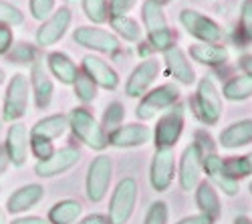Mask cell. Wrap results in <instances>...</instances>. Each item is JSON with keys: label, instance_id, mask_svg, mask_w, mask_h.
Returning <instances> with one entry per match:
<instances>
[{"label": "cell", "instance_id": "d6a6232c", "mask_svg": "<svg viewBox=\"0 0 252 224\" xmlns=\"http://www.w3.org/2000/svg\"><path fill=\"white\" fill-rule=\"evenodd\" d=\"M73 85H75V95L83 101V103H89V101H93L97 97V85L85 73H79V77Z\"/></svg>", "mask_w": 252, "mask_h": 224}, {"label": "cell", "instance_id": "5bb4252c", "mask_svg": "<svg viewBox=\"0 0 252 224\" xmlns=\"http://www.w3.org/2000/svg\"><path fill=\"white\" fill-rule=\"evenodd\" d=\"M27 103H29V83L25 75H14L8 91H6V99H4V119L14 121L18 117H23L27 111Z\"/></svg>", "mask_w": 252, "mask_h": 224}, {"label": "cell", "instance_id": "1f68e13d", "mask_svg": "<svg viewBox=\"0 0 252 224\" xmlns=\"http://www.w3.org/2000/svg\"><path fill=\"white\" fill-rule=\"evenodd\" d=\"M224 161H226V168H228L230 176L234 180H240V178H246L252 174V154L240 156V158H230Z\"/></svg>", "mask_w": 252, "mask_h": 224}, {"label": "cell", "instance_id": "cb8c5ba5", "mask_svg": "<svg viewBox=\"0 0 252 224\" xmlns=\"http://www.w3.org/2000/svg\"><path fill=\"white\" fill-rule=\"evenodd\" d=\"M43 194H45V188L38 186V184H29V186L18 188V190L8 198V210H10L12 214L25 212V210L32 208L36 202L43 198Z\"/></svg>", "mask_w": 252, "mask_h": 224}, {"label": "cell", "instance_id": "f907efd6", "mask_svg": "<svg viewBox=\"0 0 252 224\" xmlns=\"http://www.w3.org/2000/svg\"><path fill=\"white\" fill-rule=\"evenodd\" d=\"M0 224H6V216H4L2 210H0Z\"/></svg>", "mask_w": 252, "mask_h": 224}, {"label": "cell", "instance_id": "4fadbf2b", "mask_svg": "<svg viewBox=\"0 0 252 224\" xmlns=\"http://www.w3.org/2000/svg\"><path fill=\"white\" fill-rule=\"evenodd\" d=\"M73 38L77 40V45L85 47V49H93L97 53H115L121 47L119 38L113 32L103 31V29H93V27L77 29Z\"/></svg>", "mask_w": 252, "mask_h": 224}, {"label": "cell", "instance_id": "4dcf8cb0", "mask_svg": "<svg viewBox=\"0 0 252 224\" xmlns=\"http://www.w3.org/2000/svg\"><path fill=\"white\" fill-rule=\"evenodd\" d=\"M83 10H85L87 18L93 23L101 25L109 18V6L107 0H83Z\"/></svg>", "mask_w": 252, "mask_h": 224}, {"label": "cell", "instance_id": "7bdbcfd3", "mask_svg": "<svg viewBox=\"0 0 252 224\" xmlns=\"http://www.w3.org/2000/svg\"><path fill=\"white\" fill-rule=\"evenodd\" d=\"M176 224H214V222L210 220L208 216H204V214H192V216H184V218H180Z\"/></svg>", "mask_w": 252, "mask_h": 224}, {"label": "cell", "instance_id": "52a82bcc", "mask_svg": "<svg viewBox=\"0 0 252 224\" xmlns=\"http://www.w3.org/2000/svg\"><path fill=\"white\" fill-rule=\"evenodd\" d=\"M196 107H198V115L206 126H216L222 111H224V103L218 87L214 85V81L210 77L200 79L198 89H196Z\"/></svg>", "mask_w": 252, "mask_h": 224}, {"label": "cell", "instance_id": "74e56055", "mask_svg": "<svg viewBox=\"0 0 252 224\" xmlns=\"http://www.w3.org/2000/svg\"><path fill=\"white\" fill-rule=\"evenodd\" d=\"M0 23L4 25H20L23 23V12H20L16 6L0 2Z\"/></svg>", "mask_w": 252, "mask_h": 224}, {"label": "cell", "instance_id": "8fae6325", "mask_svg": "<svg viewBox=\"0 0 252 224\" xmlns=\"http://www.w3.org/2000/svg\"><path fill=\"white\" fill-rule=\"evenodd\" d=\"M176 178L174 150H156L150 166V184L156 192H167Z\"/></svg>", "mask_w": 252, "mask_h": 224}, {"label": "cell", "instance_id": "f35d334b", "mask_svg": "<svg viewBox=\"0 0 252 224\" xmlns=\"http://www.w3.org/2000/svg\"><path fill=\"white\" fill-rule=\"evenodd\" d=\"M55 8V0H31V12L36 20H47Z\"/></svg>", "mask_w": 252, "mask_h": 224}, {"label": "cell", "instance_id": "d590c367", "mask_svg": "<svg viewBox=\"0 0 252 224\" xmlns=\"http://www.w3.org/2000/svg\"><path fill=\"white\" fill-rule=\"evenodd\" d=\"M123 117H125V109H123V105L119 103V101H113V103L107 105V109H105V113H103V126L115 129V128L121 126Z\"/></svg>", "mask_w": 252, "mask_h": 224}, {"label": "cell", "instance_id": "83f0119b", "mask_svg": "<svg viewBox=\"0 0 252 224\" xmlns=\"http://www.w3.org/2000/svg\"><path fill=\"white\" fill-rule=\"evenodd\" d=\"M83 212L81 202L77 200H61L51 208L49 222L51 224H73Z\"/></svg>", "mask_w": 252, "mask_h": 224}, {"label": "cell", "instance_id": "ba28073f", "mask_svg": "<svg viewBox=\"0 0 252 224\" xmlns=\"http://www.w3.org/2000/svg\"><path fill=\"white\" fill-rule=\"evenodd\" d=\"M111 176H113V164L109 156H97L91 164H89V172H87V198L91 202H101L109 192V184H111Z\"/></svg>", "mask_w": 252, "mask_h": 224}, {"label": "cell", "instance_id": "7a4b0ae2", "mask_svg": "<svg viewBox=\"0 0 252 224\" xmlns=\"http://www.w3.org/2000/svg\"><path fill=\"white\" fill-rule=\"evenodd\" d=\"M184 126H186V107L182 103H176L170 109H165L154 129L156 150H174L182 137Z\"/></svg>", "mask_w": 252, "mask_h": 224}, {"label": "cell", "instance_id": "f6af8a7d", "mask_svg": "<svg viewBox=\"0 0 252 224\" xmlns=\"http://www.w3.org/2000/svg\"><path fill=\"white\" fill-rule=\"evenodd\" d=\"M77 224H109V218L103 216V214H91V216L83 218V220L77 222Z\"/></svg>", "mask_w": 252, "mask_h": 224}, {"label": "cell", "instance_id": "7c38bea8", "mask_svg": "<svg viewBox=\"0 0 252 224\" xmlns=\"http://www.w3.org/2000/svg\"><path fill=\"white\" fill-rule=\"evenodd\" d=\"M159 71H161L159 61H156V59L141 61V63L131 71L127 83H125V93L129 97H143L150 91V87L156 83Z\"/></svg>", "mask_w": 252, "mask_h": 224}, {"label": "cell", "instance_id": "b9f144b4", "mask_svg": "<svg viewBox=\"0 0 252 224\" xmlns=\"http://www.w3.org/2000/svg\"><path fill=\"white\" fill-rule=\"evenodd\" d=\"M10 43H12V32L10 29L0 25V53H6L10 49Z\"/></svg>", "mask_w": 252, "mask_h": 224}, {"label": "cell", "instance_id": "ac0fdd59", "mask_svg": "<svg viewBox=\"0 0 252 224\" xmlns=\"http://www.w3.org/2000/svg\"><path fill=\"white\" fill-rule=\"evenodd\" d=\"M83 73H85L97 87H103V89H117L119 85V75L117 71L105 63L101 57H95V55H87L83 59Z\"/></svg>", "mask_w": 252, "mask_h": 224}, {"label": "cell", "instance_id": "ab89813d", "mask_svg": "<svg viewBox=\"0 0 252 224\" xmlns=\"http://www.w3.org/2000/svg\"><path fill=\"white\" fill-rule=\"evenodd\" d=\"M137 4V0H109V18L111 16H125L133 6Z\"/></svg>", "mask_w": 252, "mask_h": 224}, {"label": "cell", "instance_id": "681fc988", "mask_svg": "<svg viewBox=\"0 0 252 224\" xmlns=\"http://www.w3.org/2000/svg\"><path fill=\"white\" fill-rule=\"evenodd\" d=\"M154 2H156L158 6H161V8H163L165 4H170V2H172V0H154Z\"/></svg>", "mask_w": 252, "mask_h": 224}, {"label": "cell", "instance_id": "8d00e7d4", "mask_svg": "<svg viewBox=\"0 0 252 224\" xmlns=\"http://www.w3.org/2000/svg\"><path fill=\"white\" fill-rule=\"evenodd\" d=\"M31 148H32V154L38 158V161L49 160V158L55 154V150H53V141H51V139H45V137L31 135Z\"/></svg>", "mask_w": 252, "mask_h": 224}, {"label": "cell", "instance_id": "484cf974", "mask_svg": "<svg viewBox=\"0 0 252 224\" xmlns=\"http://www.w3.org/2000/svg\"><path fill=\"white\" fill-rule=\"evenodd\" d=\"M31 81H32V91H34V101L40 109H45L51 99H53V83L51 79L47 77L45 69L40 65H34L32 67V75H31Z\"/></svg>", "mask_w": 252, "mask_h": 224}, {"label": "cell", "instance_id": "2e32d148", "mask_svg": "<svg viewBox=\"0 0 252 224\" xmlns=\"http://www.w3.org/2000/svg\"><path fill=\"white\" fill-rule=\"evenodd\" d=\"M152 139V129L143 124H127L111 129L107 135V146L115 148H137L145 146Z\"/></svg>", "mask_w": 252, "mask_h": 224}, {"label": "cell", "instance_id": "9a60e30c", "mask_svg": "<svg viewBox=\"0 0 252 224\" xmlns=\"http://www.w3.org/2000/svg\"><path fill=\"white\" fill-rule=\"evenodd\" d=\"M79 160H81V152L73 146H67L63 150H57L49 160L38 161V164L34 166V172L40 178H53V176H59L63 172L71 170Z\"/></svg>", "mask_w": 252, "mask_h": 224}, {"label": "cell", "instance_id": "f1b7e54d", "mask_svg": "<svg viewBox=\"0 0 252 224\" xmlns=\"http://www.w3.org/2000/svg\"><path fill=\"white\" fill-rule=\"evenodd\" d=\"M222 95L228 101H246L252 97V79L244 75H236L232 79L226 81V85L222 87Z\"/></svg>", "mask_w": 252, "mask_h": 224}, {"label": "cell", "instance_id": "d6986e66", "mask_svg": "<svg viewBox=\"0 0 252 224\" xmlns=\"http://www.w3.org/2000/svg\"><path fill=\"white\" fill-rule=\"evenodd\" d=\"M69 25H71V10L69 8H59L57 12H53L45 20L43 27L38 29V32H36L38 45H43V47L55 45L59 38L65 36Z\"/></svg>", "mask_w": 252, "mask_h": 224}, {"label": "cell", "instance_id": "816d5d0a", "mask_svg": "<svg viewBox=\"0 0 252 224\" xmlns=\"http://www.w3.org/2000/svg\"><path fill=\"white\" fill-rule=\"evenodd\" d=\"M2 79H4V73H2V71H0V83H2Z\"/></svg>", "mask_w": 252, "mask_h": 224}, {"label": "cell", "instance_id": "30bf717a", "mask_svg": "<svg viewBox=\"0 0 252 224\" xmlns=\"http://www.w3.org/2000/svg\"><path fill=\"white\" fill-rule=\"evenodd\" d=\"M202 172H206L208 182L212 184L216 190H222V194L226 196H236L240 190L238 180H234L230 176L226 161L218 156V154H206L204 161H202Z\"/></svg>", "mask_w": 252, "mask_h": 224}, {"label": "cell", "instance_id": "603a6c76", "mask_svg": "<svg viewBox=\"0 0 252 224\" xmlns=\"http://www.w3.org/2000/svg\"><path fill=\"white\" fill-rule=\"evenodd\" d=\"M190 57L200 65L206 67H220L228 61V49L222 45H206L198 43L190 47Z\"/></svg>", "mask_w": 252, "mask_h": 224}, {"label": "cell", "instance_id": "3957f363", "mask_svg": "<svg viewBox=\"0 0 252 224\" xmlns=\"http://www.w3.org/2000/svg\"><path fill=\"white\" fill-rule=\"evenodd\" d=\"M67 119H69V128L73 129V133L85 146H89L95 152H101L107 148V133H105V128L99 126V121L85 107H75Z\"/></svg>", "mask_w": 252, "mask_h": 224}, {"label": "cell", "instance_id": "ee69618b", "mask_svg": "<svg viewBox=\"0 0 252 224\" xmlns=\"http://www.w3.org/2000/svg\"><path fill=\"white\" fill-rule=\"evenodd\" d=\"M238 65H240V69H242V75L248 77V79H252V53L242 55V57L238 59Z\"/></svg>", "mask_w": 252, "mask_h": 224}, {"label": "cell", "instance_id": "5b68a950", "mask_svg": "<svg viewBox=\"0 0 252 224\" xmlns=\"http://www.w3.org/2000/svg\"><path fill=\"white\" fill-rule=\"evenodd\" d=\"M178 99H180V89L174 83H163L156 89H150L137 103L135 117L141 121H150L159 113H163L165 109H170L172 105H176Z\"/></svg>", "mask_w": 252, "mask_h": 224}, {"label": "cell", "instance_id": "44dd1931", "mask_svg": "<svg viewBox=\"0 0 252 224\" xmlns=\"http://www.w3.org/2000/svg\"><path fill=\"white\" fill-rule=\"evenodd\" d=\"M196 206L200 214L208 216L210 220H218L222 214V204H220V196L218 190L210 184V182H200L196 186Z\"/></svg>", "mask_w": 252, "mask_h": 224}, {"label": "cell", "instance_id": "f5cc1de1", "mask_svg": "<svg viewBox=\"0 0 252 224\" xmlns=\"http://www.w3.org/2000/svg\"><path fill=\"white\" fill-rule=\"evenodd\" d=\"M248 190H250V194H252V182H250V184H248Z\"/></svg>", "mask_w": 252, "mask_h": 224}, {"label": "cell", "instance_id": "8992f818", "mask_svg": "<svg viewBox=\"0 0 252 224\" xmlns=\"http://www.w3.org/2000/svg\"><path fill=\"white\" fill-rule=\"evenodd\" d=\"M180 23L186 29V32L194 36L198 43H206V45H218L222 40V29L216 20H212L210 16L194 10V8H184L180 12Z\"/></svg>", "mask_w": 252, "mask_h": 224}, {"label": "cell", "instance_id": "836d02e7", "mask_svg": "<svg viewBox=\"0 0 252 224\" xmlns=\"http://www.w3.org/2000/svg\"><path fill=\"white\" fill-rule=\"evenodd\" d=\"M167 218H170V208H167V204L163 200H156L148 208L143 224H167Z\"/></svg>", "mask_w": 252, "mask_h": 224}, {"label": "cell", "instance_id": "6da1fadb", "mask_svg": "<svg viewBox=\"0 0 252 224\" xmlns=\"http://www.w3.org/2000/svg\"><path fill=\"white\" fill-rule=\"evenodd\" d=\"M141 18H143V29L148 32L150 45L163 53L174 45V32L167 25V18L163 14V8L158 6L154 0H143L141 4Z\"/></svg>", "mask_w": 252, "mask_h": 224}, {"label": "cell", "instance_id": "bcb514c9", "mask_svg": "<svg viewBox=\"0 0 252 224\" xmlns=\"http://www.w3.org/2000/svg\"><path fill=\"white\" fill-rule=\"evenodd\" d=\"M12 224H51L49 220H43L38 216H29V218H18V220H12Z\"/></svg>", "mask_w": 252, "mask_h": 224}, {"label": "cell", "instance_id": "9c48e42d", "mask_svg": "<svg viewBox=\"0 0 252 224\" xmlns=\"http://www.w3.org/2000/svg\"><path fill=\"white\" fill-rule=\"evenodd\" d=\"M204 156H206V152L196 141L184 148L182 158H180V166H178V178H180L182 190L190 192V190H196V186L200 184Z\"/></svg>", "mask_w": 252, "mask_h": 224}, {"label": "cell", "instance_id": "7402d4cb", "mask_svg": "<svg viewBox=\"0 0 252 224\" xmlns=\"http://www.w3.org/2000/svg\"><path fill=\"white\" fill-rule=\"evenodd\" d=\"M27 148H29V137H27V128L23 124H14L8 129L6 135V154L8 160L14 166H23L27 160Z\"/></svg>", "mask_w": 252, "mask_h": 224}, {"label": "cell", "instance_id": "e575fe53", "mask_svg": "<svg viewBox=\"0 0 252 224\" xmlns=\"http://www.w3.org/2000/svg\"><path fill=\"white\" fill-rule=\"evenodd\" d=\"M238 29L244 40L252 43V0H244L240 6V20H238Z\"/></svg>", "mask_w": 252, "mask_h": 224}, {"label": "cell", "instance_id": "277c9868", "mask_svg": "<svg viewBox=\"0 0 252 224\" xmlns=\"http://www.w3.org/2000/svg\"><path fill=\"white\" fill-rule=\"evenodd\" d=\"M137 194H139V188H137V180L127 176L119 180L117 188L113 190L111 194V200H109V224H125L129 222L133 210H135V204H137Z\"/></svg>", "mask_w": 252, "mask_h": 224}, {"label": "cell", "instance_id": "f546056e", "mask_svg": "<svg viewBox=\"0 0 252 224\" xmlns=\"http://www.w3.org/2000/svg\"><path fill=\"white\" fill-rule=\"evenodd\" d=\"M111 27L113 31L125 38V40H129V43H137V40L141 38V27L135 18H131L129 14H125V16H111Z\"/></svg>", "mask_w": 252, "mask_h": 224}, {"label": "cell", "instance_id": "e0dca14e", "mask_svg": "<svg viewBox=\"0 0 252 224\" xmlns=\"http://www.w3.org/2000/svg\"><path fill=\"white\" fill-rule=\"evenodd\" d=\"M163 63L178 83L182 85L196 83V71L190 63V59H188V55L184 53V49H180L178 45H172L170 49L163 51Z\"/></svg>", "mask_w": 252, "mask_h": 224}, {"label": "cell", "instance_id": "7dc6e473", "mask_svg": "<svg viewBox=\"0 0 252 224\" xmlns=\"http://www.w3.org/2000/svg\"><path fill=\"white\" fill-rule=\"evenodd\" d=\"M8 154H6V148H0V174H2L4 170H6V166H8Z\"/></svg>", "mask_w": 252, "mask_h": 224}, {"label": "cell", "instance_id": "c3c4849f", "mask_svg": "<svg viewBox=\"0 0 252 224\" xmlns=\"http://www.w3.org/2000/svg\"><path fill=\"white\" fill-rule=\"evenodd\" d=\"M234 224H252V220H250L248 216H238V218L234 220Z\"/></svg>", "mask_w": 252, "mask_h": 224}, {"label": "cell", "instance_id": "4316f807", "mask_svg": "<svg viewBox=\"0 0 252 224\" xmlns=\"http://www.w3.org/2000/svg\"><path fill=\"white\" fill-rule=\"evenodd\" d=\"M67 128H69V119L65 115H49L45 119L36 121V126L32 128L31 135L45 137V139H55V137L65 133Z\"/></svg>", "mask_w": 252, "mask_h": 224}, {"label": "cell", "instance_id": "60d3db41", "mask_svg": "<svg viewBox=\"0 0 252 224\" xmlns=\"http://www.w3.org/2000/svg\"><path fill=\"white\" fill-rule=\"evenodd\" d=\"M32 57H34V51L29 45H18L10 53V61H16V63H25V61H31Z\"/></svg>", "mask_w": 252, "mask_h": 224}, {"label": "cell", "instance_id": "ffe728a7", "mask_svg": "<svg viewBox=\"0 0 252 224\" xmlns=\"http://www.w3.org/2000/svg\"><path fill=\"white\" fill-rule=\"evenodd\" d=\"M218 144L224 150H238L252 144V119H240L224 128L218 135Z\"/></svg>", "mask_w": 252, "mask_h": 224}, {"label": "cell", "instance_id": "d4e9b609", "mask_svg": "<svg viewBox=\"0 0 252 224\" xmlns=\"http://www.w3.org/2000/svg\"><path fill=\"white\" fill-rule=\"evenodd\" d=\"M49 67H51V73L65 85H73L79 77L77 65L65 53H51L49 55Z\"/></svg>", "mask_w": 252, "mask_h": 224}]
</instances>
